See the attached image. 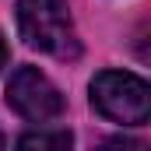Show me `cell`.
I'll return each mask as SVG.
<instances>
[{
  "label": "cell",
  "instance_id": "6da1fadb",
  "mask_svg": "<svg viewBox=\"0 0 151 151\" xmlns=\"http://www.w3.org/2000/svg\"><path fill=\"white\" fill-rule=\"evenodd\" d=\"M14 18H18V32L25 39V46L60 56V60H74L81 53L74 21L63 0H18Z\"/></svg>",
  "mask_w": 151,
  "mask_h": 151
},
{
  "label": "cell",
  "instance_id": "7a4b0ae2",
  "mask_svg": "<svg viewBox=\"0 0 151 151\" xmlns=\"http://www.w3.org/2000/svg\"><path fill=\"white\" fill-rule=\"evenodd\" d=\"M91 106L113 123L141 127L151 116V88L130 70H102L91 77Z\"/></svg>",
  "mask_w": 151,
  "mask_h": 151
},
{
  "label": "cell",
  "instance_id": "3957f363",
  "mask_svg": "<svg viewBox=\"0 0 151 151\" xmlns=\"http://www.w3.org/2000/svg\"><path fill=\"white\" fill-rule=\"evenodd\" d=\"M7 106L14 113H21L25 119L46 123L63 113V95L39 67H18L7 84Z\"/></svg>",
  "mask_w": 151,
  "mask_h": 151
},
{
  "label": "cell",
  "instance_id": "277c9868",
  "mask_svg": "<svg viewBox=\"0 0 151 151\" xmlns=\"http://www.w3.org/2000/svg\"><path fill=\"white\" fill-rule=\"evenodd\" d=\"M74 148V134L70 130H32V134H21L14 151H70Z\"/></svg>",
  "mask_w": 151,
  "mask_h": 151
},
{
  "label": "cell",
  "instance_id": "5b68a950",
  "mask_svg": "<svg viewBox=\"0 0 151 151\" xmlns=\"http://www.w3.org/2000/svg\"><path fill=\"white\" fill-rule=\"evenodd\" d=\"M95 151H148V144H141L134 137H109V141H102Z\"/></svg>",
  "mask_w": 151,
  "mask_h": 151
},
{
  "label": "cell",
  "instance_id": "8992f818",
  "mask_svg": "<svg viewBox=\"0 0 151 151\" xmlns=\"http://www.w3.org/2000/svg\"><path fill=\"white\" fill-rule=\"evenodd\" d=\"M4 63H7V42H4V32H0V70H4Z\"/></svg>",
  "mask_w": 151,
  "mask_h": 151
},
{
  "label": "cell",
  "instance_id": "52a82bcc",
  "mask_svg": "<svg viewBox=\"0 0 151 151\" xmlns=\"http://www.w3.org/2000/svg\"><path fill=\"white\" fill-rule=\"evenodd\" d=\"M0 151H4V141H0Z\"/></svg>",
  "mask_w": 151,
  "mask_h": 151
}]
</instances>
